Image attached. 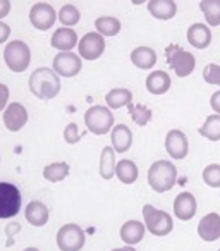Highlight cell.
I'll use <instances>...</instances> for the list:
<instances>
[{
    "label": "cell",
    "instance_id": "cell-21",
    "mask_svg": "<svg viewBox=\"0 0 220 251\" xmlns=\"http://www.w3.org/2000/svg\"><path fill=\"white\" fill-rule=\"evenodd\" d=\"M148 12L155 19L169 21L177 12V4H175L174 0H150L148 2Z\"/></svg>",
    "mask_w": 220,
    "mask_h": 251
},
{
    "label": "cell",
    "instance_id": "cell-43",
    "mask_svg": "<svg viewBox=\"0 0 220 251\" xmlns=\"http://www.w3.org/2000/svg\"><path fill=\"white\" fill-rule=\"evenodd\" d=\"M219 251H220V250H219Z\"/></svg>",
    "mask_w": 220,
    "mask_h": 251
},
{
    "label": "cell",
    "instance_id": "cell-17",
    "mask_svg": "<svg viewBox=\"0 0 220 251\" xmlns=\"http://www.w3.org/2000/svg\"><path fill=\"white\" fill-rule=\"evenodd\" d=\"M53 49L60 50V52H71L74 47H77L79 40H77V35L73 28H59L55 29V33L52 35V40H50Z\"/></svg>",
    "mask_w": 220,
    "mask_h": 251
},
{
    "label": "cell",
    "instance_id": "cell-41",
    "mask_svg": "<svg viewBox=\"0 0 220 251\" xmlns=\"http://www.w3.org/2000/svg\"><path fill=\"white\" fill-rule=\"evenodd\" d=\"M112 251H136L133 246H124V248H114Z\"/></svg>",
    "mask_w": 220,
    "mask_h": 251
},
{
    "label": "cell",
    "instance_id": "cell-23",
    "mask_svg": "<svg viewBox=\"0 0 220 251\" xmlns=\"http://www.w3.org/2000/svg\"><path fill=\"white\" fill-rule=\"evenodd\" d=\"M131 62L138 67V69L148 71L157 64V52L150 47H138L131 52Z\"/></svg>",
    "mask_w": 220,
    "mask_h": 251
},
{
    "label": "cell",
    "instance_id": "cell-24",
    "mask_svg": "<svg viewBox=\"0 0 220 251\" xmlns=\"http://www.w3.org/2000/svg\"><path fill=\"white\" fill-rule=\"evenodd\" d=\"M105 101H107V107L110 110H117L124 105L133 103V93L127 88H114L105 95Z\"/></svg>",
    "mask_w": 220,
    "mask_h": 251
},
{
    "label": "cell",
    "instance_id": "cell-8",
    "mask_svg": "<svg viewBox=\"0 0 220 251\" xmlns=\"http://www.w3.org/2000/svg\"><path fill=\"white\" fill-rule=\"evenodd\" d=\"M60 251H81L86 243L83 229L77 224H66L59 229L55 236Z\"/></svg>",
    "mask_w": 220,
    "mask_h": 251
},
{
    "label": "cell",
    "instance_id": "cell-28",
    "mask_svg": "<svg viewBox=\"0 0 220 251\" xmlns=\"http://www.w3.org/2000/svg\"><path fill=\"white\" fill-rule=\"evenodd\" d=\"M198 133L208 141H220V115H208L206 121L203 122V126L198 129Z\"/></svg>",
    "mask_w": 220,
    "mask_h": 251
},
{
    "label": "cell",
    "instance_id": "cell-22",
    "mask_svg": "<svg viewBox=\"0 0 220 251\" xmlns=\"http://www.w3.org/2000/svg\"><path fill=\"white\" fill-rule=\"evenodd\" d=\"M172 86V79L165 71H155L150 73L147 77V90L151 95H164L171 90Z\"/></svg>",
    "mask_w": 220,
    "mask_h": 251
},
{
    "label": "cell",
    "instance_id": "cell-42",
    "mask_svg": "<svg viewBox=\"0 0 220 251\" xmlns=\"http://www.w3.org/2000/svg\"><path fill=\"white\" fill-rule=\"evenodd\" d=\"M23 251H40L38 248H26V250H23Z\"/></svg>",
    "mask_w": 220,
    "mask_h": 251
},
{
    "label": "cell",
    "instance_id": "cell-19",
    "mask_svg": "<svg viewBox=\"0 0 220 251\" xmlns=\"http://www.w3.org/2000/svg\"><path fill=\"white\" fill-rule=\"evenodd\" d=\"M188 42L189 45H193L195 49L203 50L212 43V31L206 25L203 23H195L193 26H189L188 29Z\"/></svg>",
    "mask_w": 220,
    "mask_h": 251
},
{
    "label": "cell",
    "instance_id": "cell-16",
    "mask_svg": "<svg viewBox=\"0 0 220 251\" xmlns=\"http://www.w3.org/2000/svg\"><path fill=\"white\" fill-rule=\"evenodd\" d=\"M110 140L116 153H126L133 145V131L126 124H117L110 131Z\"/></svg>",
    "mask_w": 220,
    "mask_h": 251
},
{
    "label": "cell",
    "instance_id": "cell-26",
    "mask_svg": "<svg viewBox=\"0 0 220 251\" xmlns=\"http://www.w3.org/2000/svg\"><path fill=\"white\" fill-rule=\"evenodd\" d=\"M116 151L112 147H105L101 150L100 155V176L105 181H110V179L116 176Z\"/></svg>",
    "mask_w": 220,
    "mask_h": 251
},
{
    "label": "cell",
    "instance_id": "cell-29",
    "mask_svg": "<svg viewBox=\"0 0 220 251\" xmlns=\"http://www.w3.org/2000/svg\"><path fill=\"white\" fill-rule=\"evenodd\" d=\"M69 176V164L66 162H53L43 169V177L49 182H60Z\"/></svg>",
    "mask_w": 220,
    "mask_h": 251
},
{
    "label": "cell",
    "instance_id": "cell-30",
    "mask_svg": "<svg viewBox=\"0 0 220 251\" xmlns=\"http://www.w3.org/2000/svg\"><path fill=\"white\" fill-rule=\"evenodd\" d=\"M199 9L210 26H220V0H201Z\"/></svg>",
    "mask_w": 220,
    "mask_h": 251
},
{
    "label": "cell",
    "instance_id": "cell-20",
    "mask_svg": "<svg viewBox=\"0 0 220 251\" xmlns=\"http://www.w3.org/2000/svg\"><path fill=\"white\" fill-rule=\"evenodd\" d=\"M147 232L145 224H141L140 220H127L122 227H121V239L127 244V246H134V244L141 243Z\"/></svg>",
    "mask_w": 220,
    "mask_h": 251
},
{
    "label": "cell",
    "instance_id": "cell-6",
    "mask_svg": "<svg viewBox=\"0 0 220 251\" xmlns=\"http://www.w3.org/2000/svg\"><path fill=\"white\" fill-rule=\"evenodd\" d=\"M167 60L171 69L177 74V77H188L196 67V57L191 52L181 49L179 45H171L167 50Z\"/></svg>",
    "mask_w": 220,
    "mask_h": 251
},
{
    "label": "cell",
    "instance_id": "cell-40",
    "mask_svg": "<svg viewBox=\"0 0 220 251\" xmlns=\"http://www.w3.org/2000/svg\"><path fill=\"white\" fill-rule=\"evenodd\" d=\"M12 230H14V232H18V230H21V226H19V224H14V226H7V229H5V232H7V237H12Z\"/></svg>",
    "mask_w": 220,
    "mask_h": 251
},
{
    "label": "cell",
    "instance_id": "cell-33",
    "mask_svg": "<svg viewBox=\"0 0 220 251\" xmlns=\"http://www.w3.org/2000/svg\"><path fill=\"white\" fill-rule=\"evenodd\" d=\"M203 181L210 188H220V164H210L203 169Z\"/></svg>",
    "mask_w": 220,
    "mask_h": 251
},
{
    "label": "cell",
    "instance_id": "cell-2",
    "mask_svg": "<svg viewBox=\"0 0 220 251\" xmlns=\"http://www.w3.org/2000/svg\"><path fill=\"white\" fill-rule=\"evenodd\" d=\"M177 169L169 160H157L148 169V184L155 193H167L175 186Z\"/></svg>",
    "mask_w": 220,
    "mask_h": 251
},
{
    "label": "cell",
    "instance_id": "cell-35",
    "mask_svg": "<svg viewBox=\"0 0 220 251\" xmlns=\"http://www.w3.org/2000/svg\"><path fill=\"white\" fill-rule=\"evenodd\" d=\"M64 140H66L67 145H76L77 141L81 140V133H79L77 124L69 122V124L66 126V129H64Z\"/></svg>",
    "mask_w": 220,
    "mask_h": 251
},
{
    "label": "cell",
    "instance_id": "cell-3",
    "mask_svg": "<svg viewBox=\"0 0 220 251\" xmlns=\"http://www.w3.org/2000/svg\"><path fill=\"white\" fill-rule=\"evenodd\" d=\"M84 124L88 131L97 136L110 133L114 127V114L108 107L103 105H93L84 112Z\"/></svg>",
    "mask_w": 220,
    "mask_h": 251
},
{
    "label": "cell",
    "instance_id": "cell-15",
    "mask_svg": "<svg viewBox=\"0 0 220 251\" xmlns=\"http://www.w3.org/2000/svg\"><path fill=\"white\" fill-rule=\"evenodd\" d=\"M198 236L206 243H213L220 237V215L215 212L206 213L198 224Z\"/></svg>",
    "mask_w": 220,
    "mask_h": 251
},
{
    "label": "cell",
    "instance_id": "cell-32",
    "mask_svg": "<svg viewBox=\"0 0 220 251\" xmlns=\"http://www.w3.org/2000/svg\"><path fill=\"white\" fill-rule=\"evenodd\" d=\"M127 108H129L131 119L134 121V124H138V126H141V127H143V126H147L148 122L151 121V115H153V112H151L147 105H143V103H129V105H127Z\"/></svg>",
    "mask_w": 220,
    "mask_h": 251
},
{
    "label": "cell",
    "instance_id": "cell-12",
    "mask_svg": "<svg viewBox=\"0 0 220 251\" xmlns=\"http://www.w3.org/2000/svg\"><path fill=\"white\" fill-rule=\"evenodd\" d=\"M165 150L175 160H184L189 153V143L186 134L179 129L169 131L165 136Z\"/></svg>",
    "mask_w": 220,
    "mask_h": 251
},
{
    "label": "cell",
    "instance_id": "cell-1",
    "mask_svg": "<svg viewBox=\"0 0 220 251\" xmlns=\"http://www.w3.org/2000/svg\"><path fill=\"white\" fill-rule=\"evenodd\" d=\"M29 91L40 100H52L60 93V79L50 67H38L29 76Z\"/></svg>",
    "mask_w": 220,
    "mask_h": 251
},
{
    "label": "cell",
    "instance_id": "cell-38",
    "mask_svg": "<svg viewBox=\"0 0 220 251\" xmlns=\"http://www.w3.org/2000/svg\"><path fill=\"white\" fill-rule=\"evenodd\" d=\"M210 107H212L213 110H215L217 114L220 115V90L215 91V93L210 97Z\"/></svg>",
    "mask_w": 220,
    "mask_h": 251
},
{
    "label": "cell",
    "instance_id": "cell-18",
    "mask_svg": "<svg viewBox=\"0 0 220 251\" xmlns=\"http://www.w3.org/2000/svg\"><path fill=\"white\" fill-rule=\"evenodd\" d=\"M24 217L28 220V224H31L33 227H43L49 222V208H47L45 203L38 201V200H33L28 203L24 210Z\"/></svg>",
    "mask_w": 220,
    "mask_h": 251
},
{
    "label": "cell",
    "instance_id": "cell-31",
    "mask_svg": "<svg viewBox=\"0 0 220 251\" xmlns=\"http://www.w3.org/2000/svg\"><path fill=\"white\" fill-rule=\"evenodd\" d=\"M57 19L62 23L64 28H73V26H76L77 23H79L81 12L76 5L67 4V5H62V7H60L59 14H57Z\"/></svg>",
    "mask_w": 220,
    "mask_h": 251
},
{
    "label": "cell",
    "instance_id": "cell-25",
    "mask_svg": "<svg viewBox=\"0 0 220 251\" xmlns=\"http://www.w3.org/2000/svg\"><path fill=\"white\" fill-rule=\"evenodd\" d=\"M116 176L119 177L121 182L124 184H133L138 181V176H140V169L129 158H122L121 162H117L116 165Z\"/></svg>",
    "mask_w": 220,
    "mask_h": 251
},
{
    "label": "cell",
    "instance_id": "cell-36",
    "mask_svg": "<svg viewBox=\"0 0 220 251\" xmlns=\"http://www.w3.org/2000/svg\"><path fill=\"white\" fill-rule=\"evenodd\" d=\"M9 95H11V91H9V86H5L4 83H0V112L7 108Z\"/></svg>",
    "mask_w": 220,
    "mask_h": 251
},
{
    "label": "cell",
    "instance_id": "cell-7",
    "mask_svg": "<svg viewBox=\"0 0 220 251\" xmlns=\"http://www.w3.org/2000/svg\"><path fill=\"white\" fill-rule=\"evenodd\" d=\"M21 210V191L12 182H0V219H12Z\"/></svg>",
    "mask_w": 220,
    "mask_h": 251
},
{
    "label": "cell",
    "instance_id": "cell-5",
    "mask_svg": "<svg viewBox=\"0 0 220 251\" xmlns=\"http://www.w3.org/2000/svg\"><path fill=\"white\" fill-rule=\"evenodd\" d=\"M4 60L12 73H24L31 62V50L23 40H12L5 45Z\"/></svg>",
    "mask_w": 220,
    "mask_h": 251
},
{
    "label": "cell",
    "instance_id": "cell-14",
    "mask_svg": "<svg viewBox=\"0 0 220 251\" xmlns=\"http://www.w3.org/2000/svg\"><path fill=\"white\" fill-rule=\"evenodd\" d=\"M196 208H198V205H196V198L193 196V193L184 191L175 196L174 213L179 220H184V222L191 220L196 215Z\"/></svg>",
    "mask_w": 220,
    "mask_h": 251
},
{
    "label": "cell",
    "instance_id": "cell-13",
    "mask_svg": "<svg viewBox=\"0 0 220 251\" xmlns=\"http://www.w3.org/2000/svg\"><path fill=\"white\" fill-rule=\"evenodd\" d=\"M28 122V110L23 103L12 101L7 105V108L4 110V126L7 127V131L11 133H18Z\"/></svg>",
    "mask_w": 220,
    "mask_h": 251
},
{
    "label": "cell",
    "instance_id": "cell-34",
    "mask_svg": "<svg viewBox=\"0 0 220 251\" xmlns=\"http://www.w3.org/2000/svg\"><path fill=\"white\" fill-rule=\"evenodd\" d=\"M203 79L208 84H217L220 86V66L219 64H208L203 69Z\"/></svg>",
    "mask_w": 220,
    "mask_h": 251
},
{
    "label": "cell",
    "instance_id": "cell-4",
    "mask_svg": "<svg viewBox=\"0 0 220 251\" xmlns=\"http://www.w3.org/2000/svg\"><path fill=\"white\" fill-rule=\"evenodd\" d=\"M143 219L145 227L157 237H165L174 229V220H172L171 213L155 208L153 205L143 206Z\"/></svg>",
    "mask_w": 220,
    "mask_h": 251
},
{
    "label": "cell",
    "instance_id": "cell-39",
    "mask_svg": "<svg viewBox=\"0 0 220 251\" xmlns=\"http://www.w3.org/2000/svg\"><path fill=\"white\" fill-rule=\"evenodd\" d=\"M11 12V2L9 0H0V21Z\"/></svg>",
    "mask_w": 220,
    "mask_h": 251
},
{
    "label": "cell",
    "instance_id": "cell-9",
    "mask_svg": "<svg viewBox=\"0 0 220 251\" xmlns=\"http://www.w3.org/2000/svg\"><path fill=\"white\" fill-rule=\"evenodd\" d=\"M57 12L47 2H36L29 9V23L33 25V28L40 29V31H47L55 25Z\"/></svg>",
    "mask_w": 220,
    "mask_h": 251
},
{
    "label": "cell",
    "instance_id": "cell-11",
    "mask_svg": "<svg viewBox=\"0 0 220 251\" xmlns=\"http://www.w3.org/2000/svg\"><path fill=\"white\" fill-rule=\"evenodd\" d=\"M77 50H79V57L84 60H97L105 52V40L97 31L86 33L77 43Z\"/></svg>",
    "mask_w": 220,
    "mask_h": 251
},
{
    "label": "cell",
    "instance_id": "cell-27",
    "mask_svg": "<svg viewBox=\"0 0 220 251\" xmlns=\"http://www.w3.org/2000/svg\"><path fill=\"white\" fill-rule=\"evenodd\" d=\"M95 28L101 36H117L121 31V21L112 16H101L95 21Z\"/></svg>",
    "mask_w": 220,
    "mask_h": 251
},
{
    "label": "cell",
    "instance_id": "cell-37",
    "mask_svg": "<svg viewBox=\"0 0 220 251\" xmlns=\"http://www.w3.org/2000/svg\"><path fill=\"white\" fill-rule=\"evenodd\" d=\"M9 36H11V26H9L7 23L0 21V45L7 42Z\"/></svg>",
    "mask_w": 220,
    "mask_h": 251
},
{
    "label": "cell",
    "instance_id": "cell-10",
    "mask_svg": "<svg viewBox=\"0 0 220 251\" xmlns=\"http://www.w3.org/2000/svg\"><path fill=\"white\" fill-rule=\"evenodd\" d=\"M83 59L74 52H60L53 59V73L62 77H74L81 73Z\"/></svg>",
    "mask_w": 220,
    "mask_h": 251
}]
</instances>
